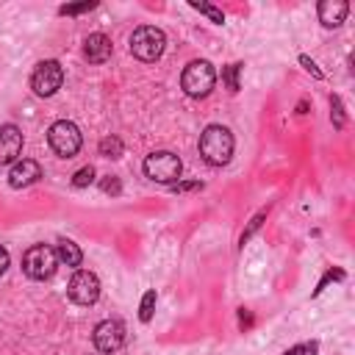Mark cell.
Here are the masks:
<instances>
[{"instance_id": "cell-8", "label": "cell", "mask_w": 355, "mask_h": 355, "mask_svg": "<svg viewBox=\"0 0 355 355\" xmlns=\"http://www.w3.org/2000/svg\"><path fill=\"white\" fill-rule=\"evenodd\" d=\"M67 294L78 305H94L100 300V280H97V275L89 272V269H78L72 275L69 286H67Z\"/></svg>"}, {"instance_id": "cell-7", "label": "cell", "mask_w": 355, "mask_h": 355, "mask_svg": "<svg viewBox=\"0 0 355 355\" xmlns=\"http://www.w3.org/2000/svg\"><path fill=\"white\" fill-rule=\"evenodd\" d=\"M64 83V69L58 61L47 58V61H39L33 67V75H31V89L39 94V97H53Z\"/></svg>"}, {"instance_id": "cell-19", "label": "cell", "mask_w": 355, "mask_h": 355, "mask_svg": "<svg viewBox=\"0 0 355 355\" xmlns=\"http://www.w3.org/2000/svg\"><path fill=\"white\" fill-rule=\"evenodd\" d=\"M94 180V166H80L75 175H72V186L75 189H83V186H89Z\"/></svg>"}, {"instance_id": "cell-3", "label": "cell", "mask_w": 355, "mask_h": 355, "mask_svg": "<svg viewBox=\"0 0 355 355\" xmlns=\"http://www.w3.org/2000/svg\"><path fill=\"white\" fill-rule=\"evenodd\" d=\"M47 144L58 158H75L80 144H83L80 128L75 122H69V119H58V122H53L47 128Z\"/></svg>"}, {"instance_id": "cell-23", "label": "cell", "mask_w": 355, "mask_h": 355, "mask_svg": "<svg viewBox=\"0 0 355 355\" xmlns=\"http://www.w3.org/2000/svg\"><path fill=\"white\" fill-rule=\"evenodd\" d=\"M100 189H103L105 194H119V191H122V186H119V180H116V178H111V175H108V178H105L103 183H100Z\"/></svg>"}, {"instance_id": "cell-15", "label": "cell", "mask_w": 355, "mask_h": 355, "mask_svg": "<svg viewBox=\"0 0 355 355\" xmlns=\"http://www.w3.org/2000/svg\"><path fill=\"white\" fill-rule=\"evenodd\" d=\"M97 150H100V155L103 158H122V139L119 136H105V139H100V144H97Z\"/></svg>"}, {"instance_id": "cell-2", "label": "cell", "mask_w": 355, "mask_h": 355, "mask_svg": "<svg viewBox=\"0 0 355 355\" xmlns=\"http://www.w3.org/2000/svg\"><path fill=\"white\" fill-rule=\"evenodd\" d=\"M214 83H216V69L205 58H197V61L186 64V69L180 75V89L189 97H208L211 89H214Z\"/></svg>"}, {"instance_id": "cell-1", "label": "cell", "mask_w": 355, "mask_h": 355, "mask_svg": "<svg viewBox=\"0 0 355 355\" xmlns=\"http://www.w3.org/2000/svg\"><path fill=\"white\" fill-rule=\"evenodd\" d=\"M200 155L211 166H225L233 155V133L225 125H208L200 133Z\"/></svg>"}, {"instance_id": "cell-21", "label": "cell", "mask_w": 355, "mask_h": 355, "mask_svg": "<svg viewBox=\"0 0 355 355\" xmlns=\"http://www.w3.org/2000/svg\"><path fill=\"white\" fill-rule=\"evenodd\" d=\"M94 6H97V3H89V0L80 3V6H61L58 14H64V17H69V14H83V11H92Z\"/></svg>"}, {"instance_id": "cell-20", "label": "cell", "mask_w": 355, "mask_h": 355, "mask_svg": "<svg viewBox=\"0 0 355 355\" xmlns=\"http://www.w3.org/2000/svg\"><path fill=\"white\" fill-rule=\"evenodd\" d=\"M330 105H333V111H330L333 125L336 128H344V105H341V100L338 97H330Z\"/></svg>"}, {"instance_id": "cell-13", "label": "cell", "mask_w": 355, "mask_h": 355, "mask_svg": "<svg viewBox=\"0 0 355 355\" xmlns=\"http://www.w3.org/2000/svg\"><path fill=\"white\" fill-rule=\"evenodd\" d=\"M316 14H319V22H322L324 28H338V25L347 19L349 6H347L344 0H322L319 8H316Z\"/></svg>"}, {"instance_id": "cell-9", "label": "cell", "mask_w": 355, "mask_h": 355, "mask_svg": "<svg viewBox=\"0 0 355 355\" xmlns=\"http://www.w3.org/2000/svg\"><path fill=\"white\" fill-rule=\"evenodd\" d=\"M92 341H94V347L100 349V352H116L122 344H125V324L119 322V319H103L97 327H94V333H92Z\"/></svg>"}, {"instance_id": "cell-5", "label": "cell", "mask_w": 355, "mask_h": 355, "mask_svg": "<svg viewBox=\"0 0 355 355\" xmlns=\"http://www.w3.org/2000/svg\"><path fill=\"white\" fill-rule=\"evenodd\" d=\"M141 169H144V175H147L150 180L164 183V186H172V183L180 178L183 164H180V158H178L175 153H169V150H158V153H150V155L144 158Z\"/></svg>"}, {"instance_id": "cell-4", "label": "cell", "mask_w": 355, "mask_h": 355, "mask_svg": "<svg viewBox=\"0 0 355 355\" xmlns=\"http://www.w3.org/2000/svg\"><path fill=\"white\" fill-rule=\"evenodd\" d=\"M164 47H166V36L155 25H139L130 33V53L139 61H155V58H161Z\"/></svg>"}, {"instance_id": "cell-6", "label": "cell", "mask_w": 355, "mask_h": 355, "mask_svg": "<svg viewBox=\"0 0 355 355\" xmlns=\"http://www.w3.org/2000/svg\"><path fill=\"white\" fill-rule=\"evenodd\" d=\"M58 266V258H55V250L47 247V244H33L25 250L22 255V272L31 277V280H47L53 277Z\"/></svg>"}, {"instance_id": "cell-14", "label": "cell", "mask_w": 355, "mask_h": 355, "mask_svg": "<svg viewBox=\"0 0 355 355\" xmlns=\"http://www.w3.org/2000/svg\"><path fill=\"white\" fill-rule=\"evenodd\" d=\"M55 258H58V263H64V266H80L83 252H80V247H78L75 241L61 239L58 247H55Z\"/></svg>"}, {"instance_id": "cell-25", "label": "cell", "mask_w": 355, "mask_h": 355, "mask_svg": "<svg viewBox=\"0 0 355 355\" xmlns=\"http://www.w3.org/2000/svg\"><path fill=\"white\" fill-rule=\"evenodd\" d=\"M300 64H302V67H305V69H308V72H311L316 80H322V69H319V67H316V64H313L308 55H300Z\"/></svg>"}, {"instance_id": "cell-27", "label": "cell", "mask_w": 355, "mask_h": 355, "mask_svg": "<svg viewBox=\"0 0 355 355\" xmlns=\"http://www.w3.org/2000/svg\"><path fill=\"white\" fill-rule=\"evenodd\" d=\"M191 189H202V183H178L175 191H191Z\"/></svg>"}, {"instance_id": "cell-12", "label": "cell", "mask_w": 355, "mask_h": 355, "mask_svg": "<svg viewBox=\"0 0 355 355\" xmlns=\"http://www.w3.org/2000/svg\"><path fill=\"white\" fill-rule=\"evenodd\" d=\"M111 50H114V44L105 33H89L83 42V58L89 64H105L111 58Z\"/></svg>"}, {"instance_id": "cell-11", "label": "cell", "mask_w": 355, "mask_h": 355, "mask_svg": "<svg viewBox=\"0 0 355 355\" xmlns=\"http://www.w3.org/2000/svg\"><path fill=\"white\" fill-rule=\"evenodd\" d=\"M39 178H42V166H39V161H33V158H22V161H17V164L11 166V172H8V186H11V189H25V186L36 183Z\"/></svg>"}, {"instance_id": "cell-22", "label": "cell", "mask_w": 355, "mask_h": 355, "mask_svg": "<svg viewBox=\"0 0 355 355\" xmlns=\"http://www.w3.org/2000/svg\"><path fill=\"white\" fill-rule=\"evenodd\" d=\"M263 216H266V211H261V214H255V216H252V222H250V227H247V230L241 233V244H244V241H250V236H252V233H255V230L261 227V222H263Z\"/></svg>"}, {"instance_id": "cell-10", "label": "cell", "mask_w": 355, "mask_h": 355, "mask_svg": "<svg viewBox=\"0 0 355 355\" xmlns=\"http://www.w3.org/2000/svg\"><path fill=\"white\" fill-rule=\"evenodd\" d=\"M19 153H22V130L11 122L0 125V166L17 164Z\"/></svg>"}, {"instance_id": "cell-24", "label": "cell", "mask_w": 355, "mask_h": 355, "mask_svg": "<svg viewBox=\"0 0 355 355\" xmlns=\"http://www.w3.org/2000/svg\"><path fill=\"white\" fill-rule=\"evenodd\" d=\"M283 355H316V344L311 341V344H300V347H291L288 352H283Z\"/></svg>"}, {"instance_id": "cell-26", "label": "cell", "mask_w": 355, "mask_h": 355, "mask_svg": "<svg viewBox=\"0 0 355 355\" xmlns=\"http://www.w3.org/2000/svg\"><path fill=\"white\" fill-rule=\"evenodd\" d=\"M6 269H8V250L0 244V275H3Z\"/></svg>"}, {"instance_id": "cell-18", "label": "cell", "mask_w": 355, "mask_h": 355, "mask_svg": "<svg viewBox=\"0 0 355 355\" xmlns=\"http://www.w3.org/2000/svg\"><path fill=\"white\" fill-rule=\"evenodd\" d=\"M239 72H241V64H227L222 69V80L230 92H239Z\"/></svg>"}, {"instance_id": "cell-16", "label": "cell", "mask_w": 355, "mask_h": 355, "mask_svg": "<svg viewBox=\"0 0 355 355\" xmlns=\"http://www.w3.org/2000/svg\"><path fill=\"white\" fill-rule=\"evenodd\" d=\"M153 311H155V291L150 288V291H144V297H141L139 319H141V322H150V319H153Z\"/></svg>"}, {"instance_id": "cell-17", "label": "cell", "mask_w": 355, "mask_h": 355, "mask_svg": "<svg viewBox=\"0 0 355 355\" xmlns=\"http://www.w3.org/2000/svg\"><path fill=\"white\" fill-rule=\"evenodd\" d=\"M191 8H197L200 14H205L211 22H216V25H222L225 22V14L219 11V8H214V6H208V3H200V0H191Z\"/></svg>"}]
</instances>
